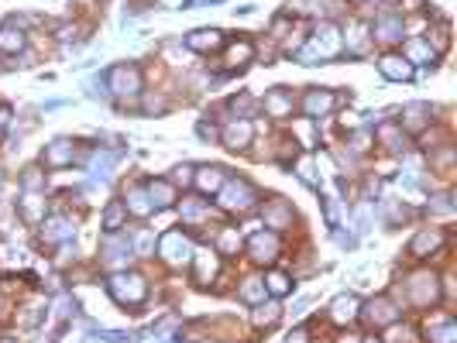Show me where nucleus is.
I'll return each mask as SVG.
<instances>
[{
  "mask_svg": "<svg viewBox=\"0 0 457 343\" xmlns=\"http://www.w3.org/2000/svg\"><path fill=\"white\" fill-rule=\"evenodd\" d=\"M279 306L275 302H258V309H255V326H272L275 319H279Z\"/></svg>",
  "mask_w": 457,
  "mask_h": 343,
  "instance_id": "37",
  "label": "nucleus"
},
{
  "mask_svg": "<svg viewBox=\"0 0 457 343\" xmlns=\"http://www.w3.org/2000/svg\"><path fill=\"white\" fill-rule=\"evenodd\" d=\"M145 189H148V199H152L155 210H169V206L179 199V196H176V182H169V179H152Z\"/></svg>",
  "mask_w": 457,
  "mask_h": 343,
  "instance_id": "17",
  "label": "nucleus"
},
{
  "mask_svg": "<svg viewBox=\"0 0 457 343\" xmlns=\"http://www.w3.org/2000/svg\"><path fill=\"white\" fill-rule=\"evenodd\" d=\"M131 251H135V244H131L128 237L107 234V240H104V254H107V261H124V258H131Z\"/></svg>",
  "mask_w": 457,
  "mask_h": 343,
  "instance_id": "28",
  "label": "nucleus"
},
{
  "mask_svg": "<svg viewBox=\"0 0 457 343\" xmlns=\"http://www.w3.org/2000/svg\"><path fill=\"white\" fill-rule=\"evenodd\" d=\"M406 292H409V302H413V306L430 309L433 302L440 299V282H437V275H430V271H420V275H413V278L406 282Z\"/></svg>",
  "mask_w": 457,
  "mask_h": 343,
  "instance_id": "4",
  "label": "nucleus"
},
{
  "mask_svg": "<svg viewBox=\"0 0 457 343\" xmlns=\"http://www.w3.org/2000/svg\"><path fill=\"white\" fill-rule=\"evenodd\" d=\"M42 185V175H38V168H28L25 172V189H38Z\"/></svg>",
  "mask_w": 457,
  "mask_h": 343,
  "instance_id": "47",
  "label": "nucleus"
},
{
  "mask_svg": "<svg viewBox=\"0 0 457 343\" xmlns=\"http://www.w3.org/2000/svg\"><path fill=\"white\" fill-rule=\"evenodd\" d=\"M248 251H251V258L258 264H272L279 258V234L269 230V234H255V237L248 240Z\"/></svg>",
  "mask_w": 457,
  "mask_h": 343,
  "instance_id": "9",
  "label": "nucleus"
},
{
  "mask_svg": "<svg viewBox=\"0 0 457 343\" xmlns=\"http://www.w3.org/2000/svg\"><path fill=\"white\" fill-rule=\"evenodd\" d=\"M337 104V96L330 93V89H310L306 96H303V113L306 117H327L330 110Z\"/></svg>",
  "mask_w": 457,
  "mask_h": 343,
  "instance_id": "14",
  "label": "nucleus"
},
{
  "mask_svg": "<svg viewBox=\"0 0 457 343\" xmlns=\"http://www.w3.org/2000/svg\"><path fill=\"white\" fill-rule=\"evenodd\" d=\"M372 137H368V131H361V134H354V151H368L372 144H368Z\"/></svg>",
  "mask_w": 457,
  "mask_h": 343,
  "instance_id": "49",
  "label": "nucleus"
},
{
  "mask_svg": "<svg viewBox=\"0 0 457 343\" xmlns=\"http://www.w3.org/2000/svg\"><path fill=\"white\" fill-rule=\"evenodd\" d=\"M378 69H382V76H385V80H392V82L413 80V66L406 62L403 55H385V58L378 62Z\"/></svg>",
  "mask_w": 457,
  "mask_h": 343,
  "instance_id": "21",
  "label": "nucleus"
},
{
  "mask_svg": "<svg viewBox=\"0 0 457 343\" xmlns=\"http://www.w3.org/2000/svg\"><path fill=\"white\" fill-rule=\"evenodd\" d=\"M217 247H220V254H238L241 251V237H238V230H220V240H217Z\"/></svg>",
  "mask_w": 457,
  "mask_h": 343,
  "instance_id": "38",
  "label": "nucleus"
},
{
  "mask_svg": "<svg viewBox=\"0 0 457 343\" xmlns=\"http://www.w3.org/2000/svg\"><path fill=\"white\" fill-rule=\"evenodd\" d=\"M265 292L275 295V299H279V295H289V292H293V278L282 275V271H272L269 278H265Z\"/></svg>",
  "mask_w": 457,
  "mask_h": 343,
  "instance_id": "36",
  "label": "nucleus"
},
{
  "mask_svg": "<svg viewBox=\"0 0 457 343\" xmlns=\"http://www.w3.org/2000/svg\"><path fill=\"white\" fill-rule=\"evenodd\" d=\"M145 110H148V113H162V110H165V100H162V96H148V100H145Z\"/></svg>",
  "mask_w": 457,
  "mask_h": 343,
  "instance_id": "48",
  "label": "nucleus"
},
{
  "mask_svg": "<svg viewBox=\"0 0 457 343\" xmlns=\"http://www.w3.org/2000/svg\"><path fill=\"white\" fill-rule=\"evenodd\" d=\"M25 31L14 25V21H7V25L0 27V52H21L25 49Z\"/></svg>",
  "mask_w": 457,
  "mask_h": 343,
  "instance_id": "27",
  "label": "nucleus"
},
{
  "mask_svg": "<svg viewBox=\"0 0 457 343\" xmlns=\"http://www.w3.org/2000/svg\"><path fill=\"white\" fill-rule=\"evenodd\" d=\"M341 343H361V340H341Z\"/></svg>",
  "mask_w": 457,
  "mask_h": 343,
  "instance_id": "53",
  "label": "nucleus"
},
{
  "mask_svg": "<svg viewBox=\"0 0 457 343\" xmlns=\"http://www.w3.org/2000/svg\"><path fill=\"white\" fill-rule=\"evenodd\" d=\"M196 134H200V137H207V141H217V137H220L217 124H207V120H203V124H196Z\"/></svg>",
  "mask_w": 457,
  "mask_h": 343,
  "instance_id": "43",
  "label": "nucleus"
},
{
  "mask_svg": "<svg viewBox=\"0 0 457 343\" xmlns=\"http://www.w3.org/2000/svg\"><path fill=\"white\" fill-rule=\"evenodd\" d=\"M159 254L169 264H186L193 261V240L183 230H165L159 237Z\"/></svg>",
  "mask_w": 457,
  "mask_h": 343,
  "instance_id": "5",
  "label": "nucleus"
},
{
  "mask_svg": "<svg viewBox=\"0 0 457 343\" xmlns=\"http://www.w3.org/2000/svg\"><path fill=\"white\" fill-rule=\"evenodd\" d=\"M176 182H183V185L193 182V165H179L176 168Z\"/></svg>",
  "mask_w": 457,
  "mask_h": 343,
  "instance_id": "45",
  "label": "nucleus"
},
{
  "mask_svg": "<svg viewBox=\"0 0 457 343\" xmlns=\"http://www.w3.org/2000/svg\"><path fill=\"white\" fill-rule=\"evenodd\" d=\"M114 165H117V151H93L90 155V175L93 179H107Z\"/></svg>",
  "mask_w": 457,
  "mask_h": 343,
  "instance_id": "30",
  "label": "nucleus"
},
{
  "mask_svg": "<svg viewBox=\"0 0 457 343\" xmlns=\"http://www.w3.org/2000/svg\"><path fill=\"white\" fill-rule=\"evenodd\" d=\"M152 247H155V237H152V234H141V237H138V251H141V254H148Z\"/></svg>",
  "mask_w": 457,
  "mask_h": 343,
  "instance_id": "50",
  "label": "nucleus"
},
{
  "mask_svg": "<svg viewBox=\"0 0 457 343\" xmlns=\"http://www.w3.org/2000/svg\"><path fill=\"white\" fill-rule=\"evenodd\" d=\"M110 89L117 96H138L141 93V69L138 66H117V69H110Z\"/></svg>",
  "mask_w": 457,
  "mask_h": 343,
  "instance_id": "7",
  "label": "nucleus"
},
{
  "mask_svg": "<svg viewBox=\"0 0 457 343\" xmlns=\"http://www.w3.org/2000/svg\"><path fill=\"white\" fill-rule=\"evenodd\" d=\"M365 316H368V323H375V326H392V323L399 319V309H396V302H389V299H372V302L365 306Z\"/></svg>",
  "mask_w": 457,
  "mask_h": 343,
  "instance_id": "19",
  "label": "nucleus"
},
{
  "mask_svg": "<svg viewBox=\"0 0 457 343\" xmlns=\"http://www.w3.org/2000/svg\"><path fill=\"white\" fill-rule=\"evenodd\" d=\"M73 223L66 220V216H52V220H42V240L45 244H66V240H73Z\"/></svg>",
  "mask_w": 457,
  "mask_h": 343,
  "instance_id": "18",
  "label": "nucleus"
},
{
  "mask_svg": "<svg viewBox=\"0 0 457 343\" xmlns=\"http://www.w3.org/2000/svg\"><path fill=\"white\" fill-rule=\"evenodd\" d=\"M368 343H378V340H368Z\"/></svg>",
  "mask_w": 457,
  "mask_h": 343,
  "instance_id": "56",
  "label": "nucleus"
},
{
  "mask_svg": "<svg viewBox=\"0 0 457 343\" xmlns=\"http://www.w3.org/2000/svg\"><path fill=\"white\" fill-rule=\"evenodd\" d=\"M217 199H220L224 210L248 213V210H255V203H258V189L248 182V179H224V185L217 189Z\"/></svg>",
  "mask_w": 457,
  "mask_h": 343,
  "instance_id": "2",
  "label": "nucleus"
},
{
  "mask_svg": "<svg viewBox=\"0 0 457 343\" xmlns=\"http://www.w3.org/2000/svg\"><path fill=\"white\" fill-rule=\"evenodd\" d=\"M107 289L114 295V302H121V306H141L145 295H148V282L141 275H135V271H117L107 282Z\"/></svg>",
  "mask_w": 457,
  "mask_h": 343,
  "instance_id": "3",
  "label": "nucleus"
},
{
  "mask_svg": "<svg viewBox=\"0 0 457 343\" xmlns=\"http://www.w3.org/2000/svg\"><path fill=\"white\" fill-rule=\"evenodd\" d=\"M73 158H76V148H73V141H69V137H55L52 144L45 148V155H42L45 168H69V165H73Z\"/></svg>",
  "mask_w": 457,
  "mask_h": 343,
  "instance_id": "10",
  "label": "nucleus"
},
{
  "mask_svg": "<svg viewBox=\"0 0 457 343\" xmlns=\"http://www.w3.org/2000/svg\"><path fill=\"white\" fill-rule=\"evenodd\" d=\"M299 175H303V182L317 185V175H313V161H310V158H303V161H299Z\"/></svg>",
  "mask_w": 457,
  "mask_h": 343,
  "instance_id": "42",
  "label": "nucleus"
},
{
  "mask_svg": "<svg viewBox=\"0 0 457 343\" xmlns=\"http://www.w3.org/2000/svg\"><path fill=\"white\" fill-rule=\"evenodd\" d=\"M262 106H265V113H269V117H275V120H286V117H293V93H289V89H282V86H275V89H269V93H265Z\"/></svg>",
  "mask_w": 457,
  "mask_h": 343,
  "instance_id": "11",
  "label": "nucleus"
},
{
  "mask_svg": "<svg viewBox=\"0 0 457 343\" xmlns=\"http://www.w3.org/2000/svg\"><path fill=\"white\" fill-rule=\"evenodd\" d=\"M183 216L186 220H200L203 216V203L200 199H183Z\"/></svg>",
  "mask_w": 457,
  "mask_h": 343,
  "instance_id": "41",
  "label": "nucleus"
},
{
  "mask_svg": "<svg viewBox=\"0 0 457 343\" xmlns=\"http://www.w3.org/2000/svg\"><path fill=\"white\" fill-rule=\"evenodd\" d=\"M403 58L409 62V66H416V62H433L437 58V52L430 49V42H420V38H413V42H406L403 49Z\"/></svg>",
  "mask_w": 457,
  "mask_h": 343,
  "instance_id": "29",
  "label": "nucleus"
},
{
  "mask_svg": "<svg viewBox=\"0 0 457 343\" xmlns=\"http://www.w3.org/2000/svg\"><path fill=\"white\" fill-rule=\"evenodd\" d=\"M90 96H100V100H104V96H107V82H104V80H90Z\"/></svg>",
  "mask_w": 457,
  "mask_h": 343,
  "instance_id": "46",
  "label": "nucleus"
},
{
  "mask_svg": "<svg viewBox=\"0 0 457 343\" xmlns=\"http://www.w3.org/2000/svg\"><path fill=\"white\" fill-rule=\"evenodd\" d=\"M361 316V302H358V295H337L334 302H330V319L334 323H354V319Z\"/></svg>",
  "mask_w": 457,
  "mask_h": 343,
  "instance_id": "16",
  "label": "nucleus"
},
{
  "mask_svg": "<svg viewBox=\"0 0 457 343\" xmlns=\"http://www.w3.org/2000/svg\"><path fill=\"white\" fill-rule=\"evenodd\" d=\"M389 4H396V0H389Z\"/></svg>",
  "mask_w": 457,
  "mask_h": 343,
  "instance_id": "57",
  "label": "nucleus"
},
{
  "mask_svg": "<svg viewBox=\"0 0 457 343\" xmlns=\"http://www.w3.org/2000/svg\"><path fill=\"white\" fill-rule=\"evenodd\" d=\"M433 120V110L427 104H409L403 110V127L406 131H420V127H427Z\"/></svg>",
  "mask_w": 457,
  "mask_h": 343,
  "instance_id": "24",
  "label": "nucleus"
},
{
  "mask_svg": "<svg viewBox=\"0 0 457 343\" xmlns=\"http://www.w3.org/2000/svg\"><path fill=\"white\" fill-rule=\"evenodd\" d=\"M427 340L430 343H457V323L454 319H440L427 330Z\"/></svg>",
  "mask_w": 457,
  "mask_h": 343,
  "instance_id": "31",
  "label": "nucleus"
},
{
  "mask_svg": "<svg viewBox=\"0 0 457 343\" xmlns=\"http://www.w3.org/2000/svg\"><path fill=\"white\" fill-rule=\"evenodd\" d=\"M368 31H372V38L385 42V45H392V42H403L406 21L399 18V14H382L375 25H368Z\"/></svg>",
  "mask_w": 457,
  "mask_h": 343,
  "instance_id": "8",
  "label": "nucleus"
},
{
  "mask_svg": "<svg viewBox=\"0 0 457 343\" xmlns=\"http://www.w3.org/2000/svg\"><path fill=\"white\" fill-rule=\"evenodd\" d=\"M389 343H409V330H399V326H392V330H389Z\"/></svg>",
  "mask_w": 457,
  "mask_h": 343,
  "instance_id": "44",
  "label": "nucleus"
},
{
  "mask_svg": "<svg viewBox=\"0 0 457 343\" xmlns=\"http://www.w3.org/2000/svg\"><path fill=\"white\" fill-rule=\"evenodd\" d=\"M0 185H4V175H0Z\"/></svg>",
  "mask_w": 457,
  "mask_h": 343,
  "instance_id": "55",
  "label": "nucleus"
},
{
  "mask_svg": "<svg viewBox=\"0 0 457 343\" xmlns=\"http://www.w3.org/2000/svg\"><path fill=\"white\" fill-rule=\"evenodd\" d=\"M251 137H255V124H251L248 117L227 120V124L220 127V141H224L231 151H244V148L251 144Z\"/></svg>",
  "mask_w": 457,
  "mask_h": 343,
  "instance_id": "6",
  "label": "nucleus"
},
{
  "mask_svg": "<svg viewBox=\"0 0 457 343\" xmlns=\"http://www.w3.org/2000/svg\"><path fill=\"white\" fill-rule=\"evenodd\" d=\"M238 295H241L244 302H251V306H258V302H265V282L262 278H244V285L238 289Z\"/></svg>",
  "mask_w": 457,
  "mask_h": 343,
  "instance_id": "34",
  "label": "nucleus"
},
{
  "mask_svg": "<svg viewBox=\"0 0 457 343\" xmlns=\"http://www.w3.org/2000/svg\"><path fill=\"white\" fill-rule=\"evenodd\" d=\"M251 58H255V45H251V42H234V45L227 49V55H224L227 69H238V66L251 62Z\"/></svg>",
  "mask_w": 457,
  "mask_h": 343,
  "instance_id": "32",
  "label": "nucleus"
},
{
  "mask_svg": "<svg viewBox=\"0 0 457 343\" xmlns=\"http://www.w3.org/2000/svg\"><path fill=\"white\" fill-rule=\"evenodd\" d=\"M196 175H193V182H196V189L200 192H217L220 185H224V168L220 165H203V168H193Z\"/></svg>",
  "mask_w": 457,
  "mask_h": 343,
  "instance_id": "23",
  "label": "nucleus"
},
{
  "mask_svg": "<svg viewBox=\"0 0 457 343\" xmlns=\"http://www.w3.org/2000/svg\"><path fill=\"white\" fill-rule=\"evenodd\" d=\"M378 137H382V144H385L392 155H406V148H409L403 127H396V124H382V127H378Z\"/></svg>",
  "mask_w": 457,
  "mask_h": 343,
  "instance_id": "25",
  "label": "nucleus"
},
{
  "mask_svg": "<svg viewBox=\"0 0 457 343\" xmlns=\"http://www.w3.org/2000/svg\"><path fill=\"white\" fill-rule=\"evenodd\" d=\"M341 52H344V35H341V27L323 21V25L310 35V42H306L303 49H296V58L303 66H317V62L337 58Z\"/></svg>",
  "mask_w": 457,
  "mask_h": 343,
  "instance_id": "1",
  "label": "nucleus"
},
{
  "mask_svg": "<svg viewBox=\"0 0 457 343\" xmlns=\"http://www.w3.org/2000/svg\"><path fill=\"white\" fill-rule=\"evenodd\" d=\"M262 220H265V227H272L279 234V230L293 227V206L286 199H272V203H265V210H262Z\"/></svg>",
  "mask_w": 457,
  "mask_h": 343,
  "instance_id": "12",
  "label": "nucleus"
},
{
  "mask_svg": "<svg viewBox=\"0 0 457 343\" xmlns=\"http://www.w3.org/2000/svg\"><path fill=\"white\" fill-rule=\"evenodd\" d=\"M193 261H196V271H193V278L200 282V285H210L217 278V268H220V258H217V251H200V254H193Z\"/></svg>",
  "mask_w": 457,
  "mask_h": 343,
  "instance_id": "20",
  "label": "nucleus"
},
{
  "mask_svg": "<svg viewBox=\"0 0 457 343\" xmlns=\"http://www.w3.org/2000/svg\"><path fill=\"white\" fill-rule=\"evenodd\" d=\"M124 216H128V206H124L121 199H114L107 210H104V230H107V234H117V230L124 227Z\"/></svg>",
  "mask_w": 457,
  "mask_h": 343,
  "instance_id": "33",
  "label": "nucleus"
},
{
  "mask_svg": "<svg viewBox=\"0 0 457 343\" xmlns=\"http://www.w3.org/2000/svg\"><path fill=\"white\" fill-rule=\"evenodd\" d=\"M220 45H224V31H217V27H200L186 35V49L193 52H217Z\"/></svg>",
  "mask_w": 457,
  "mask_h": 343,
  "instance_id": "13",
  "label": "nucleus"
},
{
  "mask_svg": "<svg viewBox=\"0 0 457 343\" xmlns=\"http://www.w3.org/2000/svg\"><path fill=\"white\" fill-rule=\"evenodd\" d=\"M430 35H433V45H430L433 52H447V45H451V27L440 25V27H433Z\"/></svg>",
  "mask_w": 457,
  "mask_h": 343,
  "instance_id": "39",
  "label": "nucleus"
},
{
  "mask_svg": "<svg viewBox=\"0 0 457 343\" xmlns=\"http://www.w3.org/2000/svg\"><path fill=\"white\" fill-rule=\"evenodd\" d=\"M444 230H437V227H430V230H420L416 237H413V244H409V254L413 258H427V254H433V251H440L444 247Z\"/></svg>",
  "mask_w": 457,
  "mask_h": 343,
  "instance_id": "15",
  "label": "nucleus"
},
{
  "mask_svg": "<svg viewBox=\"0 0 457 343\" xmlns=\"http://www.w3.org/2000/svg\"><path fill=\"white\" fill-rule=\"evenodd\" d=\"M128 213H135V216H152L155 206H152V199H148V189H141V185H131V189H124V199H121Z\"/></svg>",
  "mask_w": 457,
  "mask_h": 343,
  "instance_id": "22",
  "label": "nucleus"
},
{
  "mask_svg": "<svg viewBox=\"0 0 457 343\" xmlns=\"http://www.w3.org/2000/svg\"><path fill=\"white\" fill-rule=\"evenodd\" d=\"M7 117H11V110H7V106H0V127L7 124Z\"/></svg>",
  "mask_w": 457,
  "mask_h": 343,
  "instance_id": "52",
  "label": "nucleus"
},
{
  "mask_svg": "<svg viewBox=\"0 0 457 343\" xmlns=\"http://www.w3.org/2000/svg\"><path fill=\"white\" fill-rule=\"evenodd\" d=\"M430 213H454V203H451V192H440L430 199Z\"/></svg>",
  "mask_w": 457,
  "mask_h": 343,
  "instance_id": "40",
  "label": "nucleus"
},
{
  "mask_svg": "<svg viewBox=\"0 0 457 343\" xmlns=\"http://www.w3.org/2000/svg\"><path fill=\"white\" fill-rule=\"evenodd\" d=\"M0 343H14V340H0Z\"/></svg>",
  "mask_w": 457,
  "mask_h": 343,
  "instance_id": "54",
  "label": "nucleus"
},
{
  "mask_svg": "<svg viewBox=\"0 0 457 343\" xmlns=\"http://www.w3.org/2000/svg\"><path fill=\"white\" fill-rule=\"evenodd\" d=\"M286 343H310V337H306V330H293V333L286 337Z\"/></svg>",
  "mask_w": 457,
  "mask_h": 343,
  "instance_id": "51",
  "label": "nucleus"
},
{
  "mask_svg": "<svg viewBox=\"0 0 457 343\" xmlns=\"http://www.w3.org/2000/svg\"><path fill=\"white\" fill-rule=\"evenodd\" d=\"M21 216H25L28 223H38V220H45V203H42V196L28 192L25 199H21Z\"/></svg>",
  "mask_w": 457,
  "mask_h": 343,
  "instance_id": "35",
  "label": "nucleus"
},
{
  "mask_svg": "<svg viewBox=\"0 0 457 343\" xmlns=\"http://www.w3.org/2000/svg\"><path fill=\"white\" fill-rule=\"evenodd\" d=\"M348 52H354V55H365L368 52V42H372V35H368V25L365 21H354V25L348 27Z\"/></svg>",
  "mask_w": 457,
  "mask_h": 343,
  "instance_id": "26",
  "label": "nucleus"
}]
</instances>
